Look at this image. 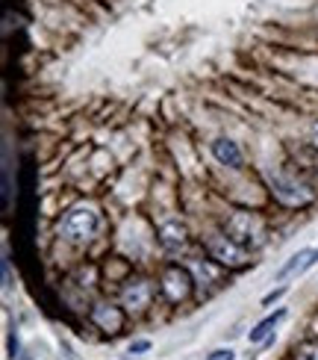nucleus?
<instances>
[{
  "label": "nucleus",
  "instance_id": "1",
  "mask_svg": "<svg viewBox=\"0 0 318 360\" xmlns=\"http://www.w3.org/2000/svg\"><path fill=\"white\" fill-rule=\"evenodd\" d=\"M265 184L271 189V195L283 204V207H307L312 204V189L304 186L298 177H289V174H280V172H265Z\"/></svg>",
  "mask_w": 318,
  "mask_h": 360
},
{
  "label": "nucleus",
  "instance_id": "2",
  "mask_svg": "<svg viewBox=\"0 0 318 360\" xmlns=\"http://www.w3.org/2000/svg\"><path fill=\"white\" fill-rule=\"evenodd\" d=\"M98 231V213L92 207H71L68 213L62 216L59 221V236H65L68 243H86V239H92Z\"/></svg>",
  "mask_w": 318,
  "mask_h": 360
},
{
  "label": "nucleus",
  "instance_id": "3",
  "mask_svg": "<svg viewBox=\"0 0 318 360\" xmlns=\"http://www.w3.org/2000/svg\"><path fill=\"white\" fill-rule=\"evenodd\" d=\"M224 233L230 236L233 243H239L245 251L248 248H260L265 243V228L253 213H233L224 224Z\"/></svg>",
  "mask_w": 318,
  "mask_h": 360
},
{
  "label": "nucleus",
  "instance_id": "4",
  "mask_svg": "<svg viewBox=\"0 0 318 360\" xmlns=\"http://www.w3.org/2000/svg\"><path fill=\"white\" fill-rule=\"evenodd\" d=\"M206 248H209V257L216 260L218 266H227V269H241L248 263V251L241 248L239 243H233L227 233H212L206 239Z\"/></svg>",
  "mask_w": 318,
  "mask_h": 360
},
{
  "label": "nucleus",
  "instance_id": "5",
  "mask_svg": "<svg viewBox=\"0 0 318 360\" xmlns=\"http://www.w3.org/2000/svg\"><path fill=\"white\" fill-rule=\"evenodd\" d=\"M192 283H194V275L189 272V269L183 266H168L162 272V283H159V290L162 295L168 298V302H186L189 292H192Z\"/></svg>",
  "mask_w": 318,
  "mask_h": 360
},
{
  "label": "nucleus",
  "instance_id": "6",
  "mask_svg": "<svg viewBox=\"0 0 318 360\" xmlns=\"http://www.w3.org/2000/svg\"><path fill=\"white\" fill-rule=\"evenodd\" d=\"M209 151L227 169H241V166H245V154H241V148L233 139H224L221 136V139H216V142L209 145Z\"/></svg>",
  "mask_w": 318,
  "mask_h": 360
},
{
  "label": "nucleus",
  "instance_id": "7",
  "mask_svg": "<svg viewBox=\"0 0 318 360\" xmlns=\"http://www.w3.org/2000/svg\"><path fill=\"white\" fill-rule=\"evenodd\" d=\"M150 295H154V290H150L147 281H133L124 287V292H121V302H124L127 310H145Z\"/></svg>",
  "mask_w": 318,
  "mask_h": 360
},
{
  "label": "nucleus",
  "instance_id": "8",
  "mask_svg": "<svg viewBox=\"0 0 318 360\" xmlns=\"http://www.w3.org/2000/svg\"><path fill=\"white\" fill-rule=\"evenodd\" d=\"M186 236H189V231H186L183 221L171 219V221H162L159 224V243H162V248H168V251L183 248L186 245Z\"/></svg>",
  "mask_w": 318,
  "mask_h": 360
},
{
  "label": "nucleus",
  "instance_id": "9",
  "mask_svg": "<svg viewBox=\"0 0 318 360\" xmlns=\"http://www.w3.org/2000/svg\"><path fill=\"white\" fill-rule=\"evenodd\" d=\"M315 260H318V248H304V251L292 254V257H289V263H283V266H280L277 281H286V278H289V275H295V272H307V269H310Z\"/></svg>",
  "mask_w": 318,
  "mask_h": 360
},
{
  "label": "nucleus",
  "instance_id": "10",
  "mask_svg": "<svg viewBox=\"0 0 318 360\" xmlns=\"http://www.w3.org/2000/svg\"><path fill=\"white\" fill-rule=\"evenodd\" d=\"M92 319L103 328V331L118 334L121 325H124V313H121L118 307H112V304H98V307L92 310Z\"/></svg>",
  "mask_w": 318,
  "mask_h": 360
},
{
  "label": "nucleus",
  "instance_id": "11",
  "mask_svg": "<svg viewBox=\"0 0 318 360\" xmlns=\"http://www.w3.org/2000/svg\"><path fill=\"white\" fill-rule=\"evenodd\" d=\"M189 272L194 275V283H201V287H204V283H216L221 278L218 266H212V260H192Z\"/></svg>",
  "mask_w": 318,
  "mask_h": 360
},
{
  "label": "nucleus",
  "instance_id": "12",
  "mask_svg": "<svg viewBox=\"0 0 318 360\" xmlns=\"http://www.w3.org/2000/svg\"><path fill=\"white\" fill-rule=\"evenodd\" d=\"M283 316H286V310H277V313H271V316H265V319L248 334V340H251V342H265L271 334H274V328H277V322H280Z\"/></svg>",
  "mask_w": 318,
  "mask_h": 360
},
{
  "label": "nucleus",
  "instance_id": "13",
  "mask_svg": "<svg viewBox=\"0 0 318 360\" xmlns=\"http://www.w3.org/2000/svg\"><path fill=\"white\" fill-rule=\"evenodd\" d=\"M295 360H318V342H300L295 349Z\"/></svg>",
  "mask_w": 318,
  "mask_h": 360
},
{
  "label": "nucleus",
  "instance_id": "14",
  "mask_svg": "<svg viewBox=\"0 0 318 360\" xmlns=\"http://www.w3.org/2000/svg\"><path fill=\"white\" fill-rule=\"evenodd\" d=\"M206 360H236V352L233 349H216Z\"/></svg>",
  "mask_w": 318,
  "mask_h": 360
},
{
  "label": "nucleus",
  "instance_id": "15",
  "mask_svg": "<svg viewBox=\"0 0 318 360\" xmlns=\"http://www.w3.org/2000/svg\"><path fill=\"white\" fill-rule=\"evenodd\" d=\"M150 349V342L147 340H135V342H130V354H139V352H147Z\"/></svg>",
  "mask_w": 318,
  "mask_h": 360
},
{
  "label": "nucleus",
  "instance_id": "16",
  "mask_svg": "<svg viewBox=\"0 0 318 360\" xmlns=\"http://www.w3.org/2000/svg\"><path fill=\"white\" fill-rule=\"evenodd\" d=\"M286 292V287H280V290H274V292H268L265 298H263V304H271V302H274V298H280Z\"/></svg>",
  "mask_w": 318,
  "mask_h": 360
},
{
  "label": "nucleus",
  "instance_id": "17",
  "mask_svg": "<svg viewBox=\"0 0 318 360\" xmlns=\"http://www.w3.org/2000/svg\"><path fill=\"white\" fill-rule=\"evenodd\" d=\"M312 145H315V148H318V122H315V124H312Z\"/></svg>",
  "mask_w": 318,
  "mask_h": 360
}]
</instances>
